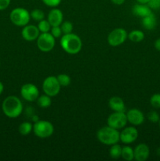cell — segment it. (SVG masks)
<instances>
[{
    "instance_id": "1",
    "label": "cell",
    "mask_w": 160,
    "mask_h": 161,
    "mask_svg": "<svg viewBox=\"0 0 160 161\" xmlns=\"http://www.w3.org/2000/svg\"><path fill=\"white\" fill-rule=\"evenodd\" d=\"M2 108L7 117L17 118L23 111V105L20 99L16 96H9L3 101Z\"/></svg>"
},
{
    "instance_id": "18",
    "label": "cell",
    "mask_w": 160,
    "mask_h": 161,
    "mask_svg": "<svg viewBox=\"0 0 160 161\" xmlns=\"http://www.w3.org/2000/svg\"><path fill=\"white\" fill-rule=\"evenodd\" d=\"M142 26L147 30H153L157 24V20L153 13L150 14L146 17H142Z\"/></svg>"
},
{
    "instance_id": "35",
    "label": "cell",
    "mask_w": 160,
    "mask_h": 161,
    "mask_svg": "<svg viewBox=\"0 0 160 161\" xmlns=\"http://www.w3.org/2000/svg\"><path fill=\"white\" fill-rule=\"evenodd\" d=\"M111 2H112L114 4H116V5H122V3L125 2V0H111Z\"/></svg>"
},
{
    "instance_id": "3",
    "label": "cell",
    "mask_w": 160,
    "mask_h": 161,
    "mask_svg": "<svg viewBox=\"0 0 160 161\" xmlns=\"http://www.w3.org/2000/svg\"><path fill=\"white\" fill-rule=\"evenodd\" d=\"M97 137L100 142L107 146H112L119 142L120 140V133L117 129L107 126L100 128L97 131Z\"/></svg>"
},
{
    "instance_id": "21",
    "label": "cell",
    "mask_w": 160,
    "mask_h": 161,
    "mask_svg": "<svg viewBox=\"0 0 160 161\" xmlns=\"http://www.w3.org/2000/svg\"><path fill=\"white\" fill-rule=\"evenodd\" d=\"M51 98H50V96L45 94L37 98V104L40 108H48L51 105Z\"/></svg>"
},
{
    "instance_id": "38",
    "label": "cell",
    "mask_w": 160,
    "mask_h": 161,
    "mask_svg": "<svg viewBox=\"0 0 160 161\" xmlns=\"http://www.w3.org/2000/svg\"><path fill=\"white\" fill-rule=\"evenodd\" d=\"M157 153H158V155L160 156V148H159V149H158V151H157Z\"/></svg>"
},
{
    "instance_id": "34",
    "label": "cell",
    "mask_w": 160,
    "mask_h": 161,
    "mask_svg": "<svg viewBox=\"0 0 160 161\" xmlns=\"http://www.w3.org/2000/svg\"><path fill=\"white\" fill-rule=\"evenodd\" d=\"M154 46H155V48L157 50L160 51V38H159V39H156V40H155Z\"/></svg>"
},
{
    "instance_id": "8",
    "label": "cell",
    "mask_w": 160,
    "mask_h": 161,
    "mask_svg": "<svg viewBox=\"0 0 160 161\" xmlns=\"http://www.w3.org/2000/svg\"><path fill=\"white\" fill-rule=\"evenodd\" d=\"M108 125L115 129H122L126 125L127 117L124 112H114L108 118Z\"/></svg>"
},
{
    "instance_id": "36",
    "label": "cell",
    "mask_w": 160,
    "mask_h": 161,
    "mask_svg": "<svg viewBox=\"0 0 160 161\" xmlns=\"http://www.w3.org/2000/svg\"><path fill=\"white\" fill-rule=\"evenodd\" d=\"M138 3H141V4H147L148 3L149 0H136Z\"/></svg>"
},
{
    "instance_id": "37",
    "label": "cell",
    "mask_w": 160,
    "mask_h": 161,
    "mask_svg": "<svg viewBox=\"0 0 160 161\" xmlns=\"http://www.w3.org/2000/svg\"><path fill=\"white\" fill-rule=\"evenodd\" d=\"M3 90H4V86H3V84L2 82H0V94L3 93Z\"/></svg>"
},
{
    "instance_id": "28",
    "label": "cell",
    "mask_w": 160,
    "mask_h": 161,
    "mask_svg": "<svg viewBox=\"0 0 160 161\" xmlns=\"http://www.w3.org/2000/svg\"><path fill=\"white\" fill-rule=\"evenodd\" d=\"M150 104L155 108H160V94H155L151 97Z\"/></svg>"
},
{
    "instance_id": "2",
    "label": "cell",
    "mask_w": 160,
    "mask_h": 161,
    "mask_svg": "<svg viewBox=\"0 0 160 161\" xmlns=\"http://www.w3.org/2000/svg\"><path fill=\"white\" fill-rule=\"evenodd\" d=\"M61 46L69 54H76L81 50L83 42L77 35L73 33L64 34L61 37Z\"/></svg>"
},
{
    "instance_id": "26",
    "label": "cell",
    "mask_w": 160,
    "mask_h": 161,
    "mask_svg": "<svg viewBox=\"0 0 160 161\" xmlns=\"http://www.w3.org/2000/svg\"><path fill=\"white\" fill-rule=\"evenodd\" d=\"M31 17L32 19H34L35 20H38V21H40V20H43L44 17H45V14L42 12L41 9H34L31 12Z\"/></svg>"
},
{
    "instance_id": "19",
    "label": "cell",
    "mask_w": 160,
    "mask_h": 161,
    "mask_svg": "<svg viewBox=\"0 0 160 161\" xmlns=\"http://www.w3.org/2000/svg\"><path fill=\"white\" fill-rule=\"evenodd\" d=\"M128 38L133 42H141L144 39V33L140 30H133L128 35Z\"/></svg>"
},
{
    "instance_id": "12",
    "label": "cell",
    "mask_w": 160,
    "mask_h": 161,
    "mask_svg": "<svg viewBox=\"0 0 160 161\" xmlns=\"http://www.w3.org/2000/svg\"><path fill=\"white\" fill-rule=\"evenodd\" d=\"M127 121L133 126H139L144 121V116L141 110L137 108H132L126 113Z\"/></svg>"
},
{
    "instance_id": "10",
    "label": "cell",
    "mask_w": 160,
    "mask_h": 161,
    "mask_svg": "<svg viewBox=\"0 0 160 161\" xmlns=\"http://www.w3.org/2000/svg\"><path fill=\"white\" fill-rule=\"evenodd\" d=\"M20 94L24 100L28 102H34L39 97V92L35 85L32 83H26L21 86Z\"/></svg>"
},
{
    "instance_id": "9",
    "label": "cell",
    "mask_w": 160,
    "mask_h": 161,
    "mask_svg": "<svg viewBox=\"0 0 160 161\" xmlns=\"http://www.w3.org/2000/svg\"><path fill=\"white\" fill-rule=\"evenodd\" d=\"M128 38V34L123 28H115L109 33L108 36V42L111 47H117L121 45Z\"/></svg>"
},
{
    "instance_id": "4",
    "label": "cell",
    "mask_w": 160,
    "mask_h": 161,
    "mask_svg": "<svg viewBox=\"0 0 160 161\" xmlns=\"http://www.w3.org/2000/svg\"><path fill=\"white\" fill-rule=\"evenodd\" d=\"M9 18L13 25L22 27L25 26L29 23L31 14L26 9L18 7L11 11Z\"/></svg>"
},
{
    "instance_id": "22",
    "label": "cell",
    "mask_w": 160,
    "mask_h": 161,
    "mask_svg": "<svg viewBox=\"0 0 160 161\" xmlns=\"http://www.w3.org/2000/svg\"><path fill=\"white\" fill-rule=\"evenodd\" d=\"M18 130L20 135L25 136V135H29L31 130H33V126L31 125V123L24 122L20 124L18 127Z\"/></svg>"
},
{
    "instance_id": "13",
    "label": "cell",
    "mask_w": 160,
    "mask_h": 161,
    "mask_svg": "<svg viewBox=\"0 0 160 161\" xmlns=\"http://www.w3.org/2000/svg\"><path fill=\"white\" fill-rule=\"evenodd\" d=\"M22 37L27 41H34L38 39L39 36L40 35V31H39L38 26L35 25H25L24 26L23 30L21 31Z\"/></svg>"
},
{
    "instance_id": "32",
    "label": "cell",
    "mask_w": 160,
    "mask_h": 161,
    "mask_svg": "<svg viewBox=\"0 0 160 161\" xmlns=\"http://www.w3.org/2000/svg\"><path fill=\"white\" fill-rule=\"evenodd\" d=\"M42 2L46 6H50V7H56V6H59L61 0H42Z\"/></svg>"
},
{
    "instance_id": "30",
    "label": "cell",
    "mask_w": 160,
    "mask_h": 161,
    "mask_svg": "<svg viewBox=\"0 0 160 161\" xmlns=\"http://www.w3.org/2000/svg\"><path fill=\"white\" fill-rule=\"evenodd\" d=\"M61 33H62V31H61V26L52 27L51 34H52V36L55 38V39H56V38H59L60 36H61Z\"/></svg>"
},
{
    "instance_id": "5",
    "label": "cell",
    "mask_w": 160,
    "mask_h": 161,
    "mask_svg": "<svg viewBox=\"0 0 160 161\" xmlns=\"http://www.w3.org/2000/svg\"><path fill=\"white\" fill-rule=\"evenodd\" d=\"M54 131L53 124L46 120H38L33 125V132L40 138H46L51 136Z\"/></svg>"
},
{
    "instance_id": "16",
    "label": "cell",
    "mask_w": 160,
    "mask_h": 161,
    "mask_svg": "<svg viewBox=\"0 0 160 161\" xmlns=\"http://www.w3.org/2000/svg\"><path fill=\"white\" fill-rule=\"evenodd\" d=\"M108 105L114 112H125V106L123 100L119 97H112L109 99Z\"/></svg>"
},
{
    "instance_id": "11",
    "label": "cell",
    "mask_w": 160,
    "mask_h": 161,
    "mask_svg": "<svg viewBox=\"0 0 160 161\" xmlns=\"http://www.w3.org/2000/svg\"><path fill=\"white\" fill-rule=\"evenodd\" d=\"M138 138V131L134 127H129L122 130L120 133V141L124 144L134 142Z\"/></svg>"
},
{
    "instance_id": "14",
    "label": "cell",
    "mask_w": 160,
    "mask_h": 161,
    "mask_svg": "<svg viewBox=\"0 0 160 161\" xmlns=\"http://www.w3.org/2000/svg\"><path fill=\"white\" fill-rule=\"evenodd\" d=\"M134 159L136 161H145L148 158L150 150L149 147L146 144H139L134 149Z\"/></svg>"
},
{
    "instance_id": "20",
    "label": "cell",
    "mask_w": 160,
    "mask_h": 161,
    "mask_svg": "<svg viewBox=\"0 0 160 161\" xmlns=\"http://www.w3.org/2000/svg\"><path fill=\"white\" fill-rule=\"evenodd\" d=\"M121 157L124 159L125 160L131 161L134 159V152L133 149L130 146H124L122 148V154Z\"/></svg>"
},
{
    "instance_id": "33",
    "label": "cell",
    "mask_w": 160,
    "mask_h": 161,
    "mask_svg": "<svg viewBox=\"0 0 160 161\" xmlns=\"http://www.w3.org/2000/svg\"><path fill=\"white\" fill-rule=\"evenodd\" d=\"M10 0H0V10H4L9 6Z\"/></svg>"
},
{
    "instance_id": "6",
    "label": "cell",
    "mask_w": 160,
    "mask_h": 161,
    "mask_svg": "<svg viewBox=\"0 0 160 161\" xmlns=\"http://www.w3.org/2000/svg\"><path fill=\"white\" fill-rule=\"evenodd\" d=\"M61 86L55 76H48L42 83V90L44 93L50 97H54L59 94Z\"/></svg>"
},
{
    "instance_id": "39",
    "label": "cell",
    "mask_w": 160,
    "mask_h": 161,
    "mask_svg": "<svg viewBox=\"0 0 160 161\" xmlns=\"http://www.w3.org/2000/svg\"><path fill=\"white\" fill-rule=\"evenodd\" d=\"M159 127H160V119H159Z\"/></svg>"
},
{
    "instance_id": "31",
    "label": "cell",
    "mask_w": 160,
    "mask_h": 161,
    "mask_svg": "<svg viewBox=\"0 0 160 161\" xmlns=\"http://www.w3.org/2000/svg\"><path fill=\"white\" fill-rule=\"evenodd\" d=\"M147 6L152 9H160V0H149Z\"/></svg>"
},
{
    "instance_id": "7",
    "label": "cell",
    "mask_w": 160,
    "mask_h": 161,
    "mask_svg": "<svg viewBox=\"0 0 160 161\" xmlns=\"http://www.w3.org/2000/svg\"><path fill=\"white\" fill-rule=\"evenodd\" d=\"M37 46L41 51H50L55 46V38L50 32L42 33L37 39Z\"/></svg>"
},
{
    "instance_id": "17",
    "label": "cell",
    "mask_w": 160,
    "mask_h": 161,
    "mask_svg": "<svg viewBox=\"0 0 160 161\" xmlns=\"http://www.w3.org/2000/svg\"><path fill=\"white\" fill-rule=\"evenodd\" d=\"M133 13L135 16H137L140 17H144L146 16L152 14V9L147 6V4H141L138 3L133 6Z\"/></svg>"
},
{
    "instance_id": "29",
    "label": "cell",
    "mask_w": 160,
    "mask_h": 161,
    "mask_svg": "<svg viewBox=\"0 0 160 161\" xmlns=\"http://www.w3.org/2000/svg\"><path fill=\"white\" fill-rule=\"evenodd\" d=\"M147 117L149 121H151L152 123H154V124L159 122L160 116L158 115V113L155 111H151L150 113H148Z\"/></svg>"
},
{
    "instance_id": "15",
    "label": "cell",
    "mask_w": 160,
    "mask_h": 161,
    "mask_svg": "<svg viewBox=\"0 0 160 161\" xmlns=\"http://www.w3.org/2000/svg\"><path fill=\"white\" fill-rule=\"evenodd\" d=\"M48 21L52 27L61 26L63 22V13L56 8L51 9L48 14Z\"/></svg>"
},
{
    "instance_id": "23",
    "label": "cell",
    "mask_w": 160,
    "mask_h": 161,
    "mask_svg": "<svg viewBox=\"0 0 160 161\" xmlns=\"http://www.w3.org/2000/svg\"><path fill=\"white\" fill-rule=\"evenodd\" d=\"M109 153L112 158L119 159V157H121V154H122V147L117 143L112 145L111 149H110Z\"/></svg>"
},
{
    "instance_id": "24",
    "label": "cell",
    "mask_w": 160,
    "mask_h": 161,
    "mask_svg": "<svg viewBox=\"0 0 160 161\" xmlns=\"http://www.w3.org/2000/svg\"><path fill=\"white\" fill-rule=\"evenodd\" d=\"M51 25H50V22L48 21V20H42L39 21V25H38V28H39V31L42 33H45L49 32V31L51 30Z\"/></svg>"
},
{
    "instance_id": "25",
    "label": "cell",
    "mask_w": 160,
    "mask_h": 161,
    "mask_svg": "<svg viewBox=\"0 0 160 161\" xmlns=\"http://www.w3.org/2000/svg\"><path fill=\"white\" fill-rule=\"evenodd\" d=\"M56 78H57L58 82L61 86H67L71 83L70 76L66 75V74H61V75H57Z\"/></svg>"
},
{
    "instance_id": "27",
    "label": "cell",
    "mask_w": 160,
    "mask_h": 161,
    "mask_svg": "<svg viewBox=\"0 0 160 161\" xmlns=\"http://www.w3.org/2000/svg\"><path fill=\"white\" fill-rule=\"evenodd\" d=\"M61 31L64 34H69V33H72V29H73V25H72V22L70 21H64L62 22L61 24Z\"/></svg>"
}]
</instances>
